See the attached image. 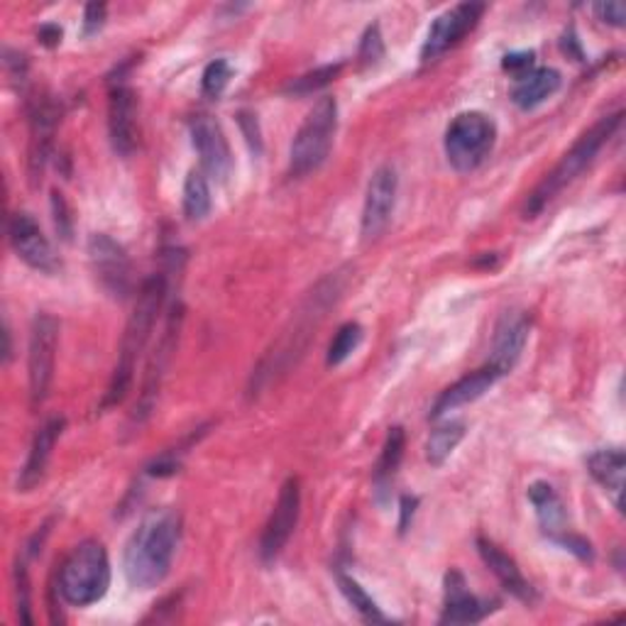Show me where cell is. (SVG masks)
<instances>
[{
  "label": "cell",
  "instance_id": "obj_1",
  "mask_svg": "<svg viewBox=\"0 0 626 626\" xmlns=\"http://www.w3.org/2000/svg\"><path fill=\"white\" fill-rule=\"evenodd\" d=\"M181 524L170 509H156L147 514L135 528L125 546L123 571L135 590H152L170 575L176 546H179Z\"/></svg>",
  "mask_w": 626,
  "mask_h": 626
},
{
  "label": "cell",
  "instance_id": "obj_2",
  "mask_svg": "<svg viewBox=\"0 0 626 626\" xmlns=\"http://www.w3.org/2000/svg\"><path fill=\"white\" fill-rule=\"evenodd\" d=\"M166 297V281L162 274H154V277L147 279L140 293H137V303L130 321H127L123 342H121V358H117V365L113 372L111 387L105 391L103 406H115L127 397L133 385V372L137 365V358L142 355V350L150 340V333L154 328V321L160 316V309Z\"/></svg>",
  "mask_w": 626,
  "mask_h": 626
},
{
  "label": "cell",
  "instance_id": "obj_3",
  "mask_svg": "<svg viewBox=\"0 0 626 626\" xmlns=\"http://www.w3.org/2000/svg\"><path fill=\"white\" fill-rule=\"evenodd\" d=\"M622 117H624L622 113L604 115L600 123H594L590 130L571 147V152H565L563 160L555 164V170L551 174H546V179L536 186L531 196H528V201L524 205L526 218H534V215L541 213L567 184L575 181L577 176L592 164L597 152L602 150L604 142H610V137L616 133V127L622 125Z\"/></svg>",
  "mask_w": 626,
  "mask_h": 626
},
{
  "label": "cell",
  "instance_id": "obj_4",
  "mask_svg": "<svg viewBox=\"0 0 626 626\" xmlns=\"http://www.w3.org/2000/svg\"><path fill=\"white\" fill-rule=\"evenodd\" d=\"M108 587H111V561L103 543L88 538L59 567V594L66 604L88 606L103 600Z\"/></svg>",
  "mask_w": 626,
  "mask_h": 626
},
{
  "label": "cell",
  "instance_id": "obj_5",
  "mask_svg": "<svg viewBox=\"0 0 626 626\" xmlns=\"http://www.w3.org/2000/svg\"><path fill=\"white\" fill-rule=\"evenodd\" d=\"M338 130V103L333 96H323L311 108L299 133L293 135L289 150L291 176H306L328 160L333 137Z\"/></svg>",
  "mask_w": 626,
  "mask_h": 626
},
{
  "label": "cell",
  "instance_id": "obj_6",
  "mask_svg": "<svg viewBox=\"0 0 626 626\" xmlns=\"http://www.w3.org/2000/svg\"><path fill=\"white\" fill-rule=\"evenodd\" d=\"M497 140V125L479 111L460 113L446 130V156L455 172H473L492 152Z\"/></svg>",
  "mask_w": 626,
  "mask_h": 626
},
{
  "label": "cell",
  "instance_id": "obj_7",
  "mask_svg": "<svg viewBox=\"0 0 626 626\" xmlns=\"http://www.w3.org/2000/svg\"><path fill=\"white\" fill-rule=\"evenodd\" d=\"M59 346V321L52 313H37L29 328V352H27V379H29V404L37 409L49 395L54 377Z\"/></svg>",
  "mask_w": 626,
  "mask_h": 626
},
{
  "label": "cell",
  "instance_id": "obj_8",
  "mask_svg": "<svg viewBox=\"0 0 626 626\" xmlns=\"http://www.w3.org/2000/svg\"><path fill=\"white\" fill-rule=\"evenodd\" d=\"M299 514H301V485L297 477H289L287 483L281 485L277 504H274L267 524H264V531L260 538L262 561H274V558L284 551V546L289 543L293 528L299 524Z\"/></svg>",
  "mask_w": 626,
  "mask_h": 626
},
{
  "label": "cell",
  "instance_id": "obj_9",
  "mask_svg": "<svg viewBox=\"0 0 626 626\" xmlns=\"http://www.w3.org/2000/svg\"><path fill=\"white\" fill-rule=\"evenodd\" d=\"M88 260H91L96 277L108 293H113L117 299H125L127 293H130V258H127L125 250L113 238H108L103 233L91 235V240H88Z\"/></svg>",
  "mask_w": 626,
  "mask_h": 626
},
{
  "label": "cell",
  "instance_id": "obj_10",
  "mask_svg": "<svg viewBox=\"0 0 626 626\" xmlns=\"http://www.w3.org/2000/svg\"><path fill=\"white\" fill-rule=\"evenodd\" d=\"M485 10V3H460L438 15L428 29L424 47H421V59L430 62V59H438L448 49H453L467 33H473Z\"/></svg>",
  "mask_w": 626,
  "mask_h": 626
},
{
  "label": "cell",
  "instance_id": "obj_11",
  "mask_svg": "<svg viewBox=\"0 0 626 626\" xmlns=\"http://www.w3.org/2000/svg\"><path fill=\"white\" fill-rule=\"evenodd\" d=\"M397 191H399V176L395 166H379L372 174L365 193V209H362V238L377 240L381 233L387 230L397 205Z\"/></svg>",
  "mask_w": 626,
  "mask_h": 626
},
{
  "label": "cell",
  "instance_id": "obj_12",
  "mask_svg": "<svg viewBox=\"0 0 626 626\" xmlns=\"http://www.w3.org/2000/svg\"><path fill=\"white\" fill-rule=\"evenodd\" d=\"M8 235H10V245H13V250L17 252V258L25 264H29L33 270L54 274L59 272V267H62L52 242L47 240V235L42 233V228H39L33 215L15 213L13 218H10Z\"/></svg>",
  "mask_w": 626,
  "mask_h": 626
},
{
  "label": "cell",
  "instance_id": "obj_13",
  "mask_svg": "<svg viewBox=\"0 0 626 626\" xmlns=\"http://www.w3.org/2000/svg\"><path fill=\"white\" fill-rule=\"evenodd\" d=\"M191 145L199 152L201 170L213 179L225 181L233 172V154L221 123L211 115H196L191 121Z\"/></svg>",
  "mask_w": 626,
  "mask_h": 626
},
{
  "label": "cell",
  "instance_id": "obj_14",
  "mask_svg": "<svg viewBox=\"0 0 626 626\" xmlns=\"http://www.w3.org/2000/svg\"><path fill=\"white\" fill-rule=\"evenodd\" d=\"M528 330H531V321L524 311H506L494 328L492 358L487 365H492L502 377L509 375L526 348Z\"/></svg>",
  "mask_w": 626,
  "mask_h": 626
},
{
  "label": "cell",
  "instance_id": "obj_15",
  "mask_svg": "<svg viewBox=\"0 0 626 626\" xmlns=\"http://www.w3.org/2000/svg\"><path fill=\"white\" fill-rule=\"evenodd\" d=\"M108 130H111L113 150L121 156H130L137 147V101L133 88L117 84L108 98Z\"/></svg>",
  "mask_w": 626,
  "mask_h": 626
},
{
  "label": "cell",
  "instance_id": "obj_16",
  "mask_svg": "<svg viewBox=\"0 0 626 626\" xmlns=\"http://www.w3.org/2000/svg\"><path fill=\"white\" fill-rule=\"evenodd\" d=\"M489 600H479L465 587L463 575L458 571H450L446 575V606L440 622L443 624H475L483 622L489 612H494L497 606Z\"/></svg>",
  "mask_w": 626,
  "mask_h": 626
},
{
  "label": "cell",
  "instance_id": "obj_17",
  "mask_svg": "<svg viewBox=\"0 0 626 626\" xmlns=\"http://www.w3.org/2000/svg\"><path fill=\"white\" fill-rule=\"evenodd\" d=\"M64 426H66L64 416H52V418H47L42 428L37 430L33 446H29L27 463H25L23 473H20V479H17V489L29 492V489H35L39 483H42V477L47 473V465H49V458H52V450L57 446V440L62 438V434H64Z\"/></svg>",
  "mask_w": 626,
  "mask_h": 626
},
{
  "label": "cell",
  "instance_id": "obj_18",
  "mask_svg": "<svg viewBox=\"0 0 626 626\" xmlns=\"http://www.w3.org/2000/svg\"><path fill=\"white\" fill-rule=\"evenodd\" d=\"M502 377L492 365H485L483 370L473 372V375H467L463 379H458L455 385H450L443 395L436 399L434 409H430V418H438L448 414V411H453L458 406H465V404H473L479 397L489 391V387H494V381Z\"/></svg>",
  "mask_w": 626,
  "mask_h": 626
},
{
  "label": "cell",
  "instance_id": "obj_19",
  "mask_svg": "<svg viewBox=\"0 0 626 626\" xmlns=\"http://www.w3.org/2000/svg\"><path fill=\"white\" fill-rule=\"evenodd\" d=\"M477 551L479 555H483L485 565L494 573V577L502 583V587L509 594H514L516 600H524V602L531 600L534 597L531 585L526 583V577L522 575V571H518L514 558H509L502 548L494 546L492 541H487V538H477Z\"/></svg>",
  "mask_w": 626,
  "mask_h": 626
},
{
  "label": "cell",
  "instance_id": "obj_20",
  "mask_svg": "<svg viewBox=\"0 0 626 626\" xmlns=\"http://www.w3.org/2000/svg\"><path fill=\"white\" fill-rule=\"evenodd\" d=\"M57 121L59 113L52 101L35 103V111L29 115V130H33V140H29V174H33V181H37L45 170Z\"/></svg>",
  "mask_w": 626,
  "mask_h": 626
},
{
  "label": "cell",
  "instance_id": "obj_21",
  "mask_svg": "<svg viewBox=\"0 0 626 626\" xmlns=\"http://www.w3.org/2000/svg\"><path fill=\"white\" fill-rule=\"evenodd\" d=\"M558 88H561V74L551 66H538L522 78H516L512 88V101L522 108V111H531V108L541 105L548 96H553Z\"/></svg>",
  "mask_w": 626,
  "mask_h": 626
},
{
  "label": "cell",
  "instance_id": "obj_22",
  "mask_svg": "<svg viewBox=\"0 0 626 626\" xmlns=\"http://www.w3.org/2000/svg\"><path fill=\"white\" fill-rule=\"evenodd\" d=\"M624 467L626 460L619 448H604L597 450L590 458H587V470L590 475L600 483L606 492L612 494L614 506L622 512V494H624Z\"/></svg>",
  "mask_w": 626,
  "mask_h": 626
},
{
  "label": "cell",
  "instance_id": "obj_23",
  "mask_svg": "<svg viewBox=\"0 0 626 626\" xmlns=\"http://www.w3.org/2000/svg\"><path fill=\"white\" fill-rule=\"evenodd\" d=\"M528 502L534 504L538 522H541L546 534L561 531V526L565 522V506L553 489V485L534 483L531 487H528Z\"/></svg>",
  "mask_w": 626,
  "mask_h": 626
},
{
  "label": "cell",
  "instance_id": "obj_24",
  "mask_svg": "<svg viewBox=\"0 0 626 626\" xmlns=\"http://www.w3.org/2000/svg\"><path fill=\"white\" fill-rule=\"evenodd\" d=\"M404 446H406L404 428L401 426L389 428L385 446H381V455H379L377 467H375V487H377L379 494L387 492L391 479H395L397 470L401 465V458H404Z\"/></svg>",
  "mask_w": 626,
  "mask_h": 626
},
{
  "label": "cell",
  "instance_id": "obj_25",
  "mask_svg": "<svg viewBox=\"0 0 626 626\" xmlns=\"http://www.w3.org/2000/svg\"><path fill=\"white\" fill-rule=\"evenodd\" d=\"M184 215L191 223L203 221L211 213V189L209 179L201 170H191L184 181Z\"/></svg>",
  "mask_w": 626,
  "mask_h": 626
},
{
  "label": "cell",
  "instance_id": "obj_26",
  "mask_svg": "<svg viewBox=\"0 0 626 626\" xmlns=\"http://www.w3.org/2000/svg\"><path fill=\"white\" fill-rule=\"evenodd\" d=\"M463 438H465L463 421H448V424L438 426L426 440V460L436 467L443 465Z\"/></svg>",
  "mask_w": 626,
  "mask_h": 626
},
{
  "label": "cell",
  "instance_id": "obj_27",
  "mask_svg": "<svg viewBox=\"0 0 626 626\" xmlns=\"http://www.w3.org/2000/svg\"><path fill=\"white\" fill-rule=\"evenodd\" d=\"M338 585H340V592L346 594V600L350 602L352 610L362 616V619L375 622V624L389 622L387 616L381 614L377 602L372 600V597L365 592V587H362L358 580H352V577H348V575H338Z\"/></svg>",
  "mask_w": 626,
  "mask_h": 626
},
{
  "label": "cell",
  "instance_id": "obj_28",
  "mask_svg": "<svg viewBox=\"0 0 626 626\" xmlns=\"http://www.w3.org/2000/svg\"><path fill=\"white\" fill-rule=\"evenodd\" d=\"M360 342H362V326H360V323H355V321L342 323L336 336H333L330 346H328L326 365L328 367L342 365V362H346L352 355V352L358 350Z\"/></svg>",
  "mask_w": 626,
  "mask_h": 626
},
{
  "label": "cell",
  "instance_id": "obj_29",
  "mask_svg": "<svg viewBox=\"0 0 626 626\" xmlns=\"http://www.w3.org/2000/svg\"><path fill=\"white\" fill-rule=\"evenodd\" d=\"M342 72V64H328V66H318L313 68V72L303 74L299 78H293L287 86V93L293 96H309L313 91H318V88L328 86L330 82H336V76Z\"/></svg>",
  "mask_w": 626,
  "mask_h": 626
},
{
  "label": "cell",
  "instance_id": "obj_30",
  "mask_svg": "<svg viewBox=\"0 0 626 626\" xmlns=\"http://www.w3.org/2000/svg\"><path fill=\"white\" fill-rule=\"evenodd\" d=\"M230 78H233V66L228 59H215V62H211L203 68V78H201L203 93L211 98H221L225 88H228Z\"/></svg>",
  "mask_w": 626,
  "mask_h": 626
},
{
  "label": "cell",
  "instance_id": "obj_31",
  "mask_svg": "<svg viewBox=\"0 0 626 626\" xmlns=\"http://www.w3.org/2000/svg\"><path fill=\"white\" fill-rule=\"evenodd\" d=\"M381 54H385V42H381V33H379V25H372L365 37H362V45H360V62L370 66V64H377Z\"/></svg>",
  "mask_w": 626,
  "mask_h": 626
},
{
  "label": "cell",
  "instance_id": "obj_32",
  "mask_svg": "<svg viewBox=\"0 0 626 626\" xmlns=\"http://www.w3.org/2000/svg\"><path fill=\"white\" fill-rule=\"evenodd\" d=\"M15 594H17L20 622L33 624V616H29V583H27V571L23 563L15 565Z\"/></svg>",
  "mask_w": 626,
  "mask_h": 626
},
{
  "label": "cell",
  "instance_id": "obj_33",
  "mask_svg": "<svg viewBox=\"0 0 626 626\" xmlns=\"http://www.w3.org/2000/svg\"><path fill=\"white\" fill-rule=\"evenodd\" d=\"M52 211H54V225L59 235L64 240H72V213H68V205L64 201V196L59 191H52Z\"/></svg>",
  "mask_w": 626,
  "mask_h": 626
},
{
  "label": "cell",
  "instance_id": "obj_34",
  "mask_svg": "<svg viewBox=\"0 0 626 626\" xmlns=\"http://www.w3.org/2000/svg\"><path fill=\"white\" fill-rule=\"evenodd\" d=\"M504 72L514 74L516 78H522L524 74H528L534 68V52H512L504 57Z\"/></svg>",
  "mask_w": 626,
  "mask_h": 626
},
{
  "label": "cell",
  "instance_id": "obj_35",
  "mask_svg": "<svg viewBox=\"0 0 626 626\" xmlns=\"http://www.w3.org/2000/svg\"><path fill=\"white\" fill-rule=\"evenodd\" d=\"M594 13H597V17H600L602 23H606V25L624 27L626 10H624L622 3H597V5H594Z\"/></svg>",
  "mask_w": 626,
  "mask_h": 626
},
{
  "label": "cell",
  "instance_id": "obj_36",
  "mask_svg": "<svg viewBox=\"0 0 626 626\" xmlns=\"http://www.w3.org/2000/svg\"><path fill=\"white\" fill-rule=\"evenodd\" d=\"M103 20H105V5L103 3L86 5V10H84V33L86 35L98 33V29L103 27Z\"/></svg>",
  "mask_w": 626,
  "mask_h": 626
},
{
  "label": "cell",
  "instance_id": "obj_37",
  "mask_svg": "<svg viewBox=\"0 0 626 626\" xmlns=\"http://www.w3.org/2000/svg\"><path fill=\"white\" fill-rule=\"evenodd\" d=\"M240 127H242V133L245 137H248V142L254 152H262V140H260V127H258V121H254V115L250 113H240Z\"/></svg>",
  "mask_w": 626,
  "mask_h": 626
},
{
  "label": "cell",
  "instance_id": "obj_38",
  "mask_svg": "<svg viewBox=\"0 0 626 626\" xmlns=\"http://www.w3.org/2000/svg\"><path fill=\"white\" fill-rule=\"evenodd\" d=\"M416 504H418L416 497H404V499H401V518H399V531L401 534L406 531L409 524H411V518H414Z\"/></svg>",
  "mask_w": 626,
  "mask_h": 626
},
{
  "label": "cell",
  "instance_id": "obj_39",
  "mask_svg": "<svg viewBox=\"0 0 626 626\" xmlns=\"http://www.w3.org/2000/svg\"><path fill=\"white\" fill-rule=\"evenodd\" d=\"M62 35H64V33H62V27H59V25H52V23H49V25H42V27H39V33H37L39 42L47 45V47H57L59 42H62Z\"/></svg>",
  "mask_w": 626,
  "mask_h": 626
},
{
  "label": "cell",
  "instance_id": "obj_40",
  "mask_svg": "<svg viewBox=\"0 0 626 626\" xmlns=\"http://www.w3.org/2000/svg\"><path fill=\"white\" fill-rule=\"evenodd\" d=\"M558 541H561L563 546H567V551H573V553H577L580 558H590V555H592L590 543L583 541V538H575V536H558Z\"/></svg>",
  "mask_w": 626,
  "mask_h": 626
},
{
  "label": "cell",
  "instance_id": "obj_41",
  "mask_svg": "<svg viewBox=\"0 0 626 626\" xmlns=\"http://www.w3.org/2000/svg\"><path fill=\"white\" fill-rule=\"evenodd\" d=\"M3 336H5V350H3V362H5V365H8V362H10V360H13V336H10V326H8V323H5V333H3Z\"/></svg>",
  "mask_w": 626,
  "mask_h": 626
}]
</instances>
